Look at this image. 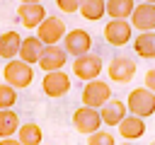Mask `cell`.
Here are the masks:
<instances>
[{
    "label": "cell",
    "mask_w": 155,
    "mask_h": 145,
    "mask_svg": "<svg viewBox=\"0 0 155 145\" xmlns=\"http://www.w3.org/2000/svg\"><path fill=\"white\" fill-rule=\"evenodd\" d=\"M41 138H44V130L39 123H22L17 128V143L19 145H41Z\"/></svg>",
    "instance_id": "ac0fdd59"
},
{
    "label": "cell",
    "mask_w": 155,
    "mask_h": 145,
    "mask_svg": "<svg viewBox=\"0 0 155 145\" xmlns=\"http://www.w3.org/2000/svg\"><path fill=\"white\" fill-rule=\"evenodd\" d=\"M19 128V114L15 109H0V140L12 138Z\"/></svg>",
    "instance_id": "44dd1931"
},
{
    "label": "cell",
    "mask_w": 155,
    "mask_h": 145,
    "mask_svg": "<svg viewBox=\"0 0 155 145\" xmlns=\"http://www.w3.org/2000/svg\"><path fill=\"white\" fill-rule=\"evenodd\" d=\"M126 104V111L136 118H148L155 114V92H148L145 87H136L128 92V99L124 102Z\"/></svg>",
    "instance_id": "6da1fadb"
},
{
    "label": "cell",
    "mask_w": 155,
    "mask_h": 145,
    "mask_svg": "<svg viewBox=\"0 0 155 145\" xmlns=\"http://www.w3.org/2000/svg\"><path fill=\"white\" fill-rule=\"evenodd\" d=\"M131 34H133V29H131L128 19H111L104 27V39L111 46H126L131 41Z\"/></svg>",
    "instance_id": "8fae6325"
},
{
    "label": "cell",
    "mask_w": 155,
    "mask_h": 145,
    "mask_svg": "<svg viewBox=\"0 0 155 145\" xmlns=\"http://www.w3.org/2000/svg\"><path fill=\"white\" fill-rule=\"evenodd\" d=\"M133 51H136V56H140L145 60H153L155 58V31L138 34L136 41H133Z\"/></svg>",
    "instance_id": "e0dca14e"
},
{
    "label": "cell",
    "mask_w": 155,
    "mask_h": 145,
    "mask_svg": "<svg viewBox=\"0 0 155 145\" xmlns=\"http://www.w3.org/2000/svg\"><path fill=\"white\" fill-rule=\"evenodd\" d=\"M70 123L78 133H85V135H92L99 130L102 121H99V111L97 109H87V106H78L70 116Z\"/></svg>",
    "instance_id": "52a82bcc"
},
{
    "label": "cell",
    "mask_w": 155,
    "mask_h": 145,
    "mask_svg": "<svg viewBox=\"0 0 155 145\" xmlns=\"http://www.w3.org/2000/svg\"><path fill=\"white\" fill-rule=\"evenodd\" d=\"M131 29H136V31H153L155 29V5H150V2H140V5H136L133 7V12H131Z\"/></svg>",
    "instance_id": "30bf717a"
},
{
    "label": "cell",
    "mask_w": 155,
    "mask_h": 145,
    "mask_svg": "<svg viewBox=\"0 0 155 145\" xmlns=\"http://www.w3.org/2000/svg\"><path fill=\"white\" fill-rule=\"evenodd\" d=\"M116 130H119V135H121L126 143H131V140H138V138L145 135V121H143V118H136V116H131V114H126V116L119 121Z\"/></svg>",
    "instance_id": "4fadbf2b"
},
{
    "label": "cell",
    "mask_w": 155,
    "mask_h": 145,
    "mask_svg": "<svg viewBox=\"0 0 155 145\" xmlns=\"http://www.w3.org/2000/svg\"><path fill=\"white\" fill-rule=\"evenodd\" d=\"M0 145H19V143H17L15 138H2V140H0Z\"/></svg>",
    "instance_id": "4316f807"
},
{
    "label": "cell",
    "mask_w": 155,
    "mask_h": 145,
    "mask_svg": "<svg viewBox=\"0 0 155 145\" xmlns=\"http://www.w3.org/2000/svg\"><path fill=\"white\" fill-rule=\"evenodd\" d=\"M133 7H136L133 0H104V12L111 19H126V17H131Z\"/></svg>",
    "instance_id": "ffe728a7"
},
{
    "label": "cell",
    "mask_w": 155,
    "mask_h": 145,
    "mask_svg": "<svg viewBox=\"0 0 155 145\" xmlns=\"http://www.w3.org/2000/svg\"><path fill=\"white\" fill-rule=\"evenodd\" d=\"M87 145H116V140H114V135H111V133L97 130V133L87 135Z\"/></svg>",
    "instance_id": "cb8c5ba5"
},
{
    "label": "cell",
    "mask_w": 155,
    "mask_h": 145,
    "mask_svg": "<svg viewBox=\"0 0 155 145\" xmlns=\"http://www.w3.org/2000/svg\"><path fill=\"white\" fill-rule=\"evenodd\" d=\"M78 10H80V14H82L85 19L97 22V19L104 17V0H82Z\"/></svg>",
    "instance_id": "7402d4cb"
},
{
    "label": "cell",
    "mask_w": 155,
    "mask_h": 145,
    "mask_svg": "<svg viewBox=\"0 0 155 145\" xmlns=\"http://www.w3.org/2000/svg\"><path fill=\"white\" fill-rule=\"evenodd\" d=\"M80 99H82V106L99 111V109L111 99V87H109V82H104V80H90V82H85Z\"/></svg>",
    "instance_id": "7a4b0ae2"
},
{
    "label": "cell",
    "mask_w": 155,
    "mask_h": 145,
    "mask_svg": "<svg viewBox=\"0 0 155 145\" xmlns=\"http://www.w3.org/2000/svg\"><path fill=\"white\" fill-rule=\"evenodd\" d=\"M2 75H5V85H10L12 89H24V87H29L31 80H34V70H31V65L22 63L19 58L7 60Z\"/></svg>",
    "instance_id": "3957f363"
},
{
    "label": "cell",
    "mask_w": 155,
    "mask_h": 145,
    "mask_svg": "<svg viewBox=\"0 0 155 145\" xmlns=\"http://www.w3.org/2000/svg\"><path fill=\"white\" fill-rule=\"evenodd\" d=\"M19 44H22V39H19V31L10 29V31L0 34V58H7V60H12V58L17 56V51H19Z\"/></svg>",
    "instance_id": "d6986e66"
},
{
    "label": "cell",
    "mask_w": 155,
    "mask_h": 145,
    "mask_svg": "<svg viewBox=\"0 0 155 145\" xmlns=\"http://www.w3.org/2000/svg\"><path fill=\"white\" fill-rule=\"evenodd\" d=\"M119 145H133V143H126V140H124V143H119Z\"/></svg>",
    "instance_id": "f1b7e54d"
},
{
    "label": "cell",
    "mask_w": 155,
    "mask_h": 145,
    "mask_svg": "<svg viewBox=\"0 0 155 145\" xmlns=\"http://www.w3.org/2000/svg\"><path fill=\"white\" fill-rule=\"evenodd\" d=\"M46 17V10L41 2H34V5H19L17 7V19L22 22V27L27 29H36Z\"/></svg>",
    "instance_id": "5bb4252c"
},
{
    "label": "cell",
    "mask_w": 155,
    "mask_h": 145,
    "mask_svg": "<svg viewBox=\"0 0 155 145\" xmlns=\"http://www.w3.org/2000/svg\"><path fill=\"white\" fill-rule=\"evenodd\" d=\"M136 68H138V63H136L133 56H114V58L109 60V65H107V75H109L111 82L126 85V82L133 80Z\"/></svg>",
    "instance_id": "277c9868"
},
{
    "label": "cell",
    "mask_w": 155,
    "mask_h": 145,
    "mask_svg": "<svg viewBox=\"0 0 155 145\" xmlns=\"http://www.w3.org/2000/svg\"><path fill=\"white\" fill-rule=\"evenodd\" d=\"M104 63H102V56L97 53H85V56H78L75 63H73V75H78V80H99V72H102Z\"/></svg>",
    "instance_id": "8992f818"
},
{
    "label": "cell",
    "mask_w": 155,
    "mask_h": 145,
    "mask_svg": "<svg viewBox=\"0 0 155 145\" xmlns=\"http://www.w3.org/2000/svg\"><path fill=\"white\" fill-rule=\"evenodd\" d=\"M126 114H128V111H126V104H124L121 99H114V97H111V99L99 109V121H102L104 126H114V128H116L119 121H121Z\"/></svg>",
    "instance_id": "9a60e30c"
},
{
    "label": "cell",
    "mask_w": 155,
    "mask_h": 145,
    "mask_svg": "<svg viewBox=\"0 0 155 145\" xmlns=\"http://www.w3.org/2000/svg\"><path fill=\"white\" fill-rule=\"evenodd\" d=\"M90 48H92V36H90V31H85V29H70V31H65V36H63V51L65 53H70V56H85V53H90Z\"/></svg>",
    "instance_id": "ba28073f"
},
{
    "label": "cell",
    "mask_w": 155,
    "mask_h": 145,
    "mask_svg": "<svg viewBox=\"0 0 155 145\" xmlns=\"http://www.w3.org/2000/svg\"><path fill=\"white\" fill-rule=\"evenodd\" d=\"M143 2H150V5H153V2H155V0H143Z\"/></svg>",
    "instance_id": "f546056e"
},
{
    "label": "cell",
    "mask_w": 155,
    "mask_h": 145,
    "mask_svg": "<svg viewBox=\"0 0 155 145\" xmlns=\"http://www.w3.org/2000/svg\"><path fill=\"white\" fill-rule=\"evenodd\" d=\"M150 145H155V143H150Z\"/></svg>",
    "instance_id": "4dcf8cb0"
},
{
    "label": "cell",
    "mask_w": 155,
    "mask_h": 145,
    "mask_svg": "<svg viewBox=\"0 0 155 145\" xmlns=\"http://www.w3.org/2000/svg\"><path fill=\"white\" fill-rule=\"evenodd\" d=\"M39 31H36V39L44 44V46H58V41L65 36V22L61 19V17H44V22L36 27Z\"/></svg>",
    "instance_id": "5b68a950"
},
{
    "label": "cell",
    "mask_w": 155,
    "mask_h": 145,
    "mask_svg": "<svg viewBox=\"0 0 155 145\" xmlns=\"http://www.w3.org/2000/svg\"><path fill=\"white\" fill-rule=\"evenodd\" d=\"M41 48H44V44H41L36 36H24V39H22V44H19L17 56H19V60H22V63L34 65V63L39 60V56H41Z\"/></svg>",
    "instance_id": "2e32d148"
},
{
    "label": "cell",
    "mask_w": 155,
    "mask_h": 145,
    "mask_svg": "<svg viewBox=\"0 0 155 145\" xmlns=\"http://www.w3.org/2000/svg\"><path fill=\"white\" fill-rule=\"evenodd\" d=\"M41 145H44V143H41Z\"/></svg>",
    "instance_id": "1f68e13d"
},
{
    "label": "cell",
    "mask_w": 155,
    "mask_h": 145,
    "mask_svg": "<svg viewBox=\"0 0 155 145\" xmlns=\"http://www.w3.org/2000/svg\"><path fill=\"white\" fill-rule=\"evenodd\" d=\"M145 89L148 92H155V70L153 68L145 72Z\"/></svg>",
    "instance_id": "484cf974"
},
{
    "label": "cell",
    "mask_w": 155,
    "mask_h": 145,
    "mask_svg": "<svg viewBox=\"0 0 155 145\" xmlns=\"http://www.w3.org/2000/svg\"><path fill=\"white\" fill-rule=\"evenodd\" d=\"M70 77L63 72V70H53V72H46L44 80H41V89L46 97L51 99H58V97H65L70 92Z\"/></svg>",
    "instance_id": "9c48e42d"
},
{
    "label": "cell",
    "mask_w": 155,
    "mask_h": 145,
    "mask_svg": "<svg viewBox=\"0 0 155 145\" xmlns=\"http://www.w3.org/2000/svg\"><path fill=\"white\" fill-rule=\"evenodd\" d=\"M15 104H17V89L0 82V109H12Z\"/></svg>",
    "instance_id": "603a6c76"
},
{
    "label": "cell",
    "mask_w": 155,
    "mask_h": 145,
    "mask_svg": "<svg viewBox=\"0 0 155 145\" xmlns=\"http://www.w3.org/2000/svg\"><path fill=\"white\" fill-rule=\"evenodd\" d=\"M80 2H82V0H56V7H58L61 12H65V14H73V12H78Z\"/></svg>",
    "instance_id": "d4e9b609"
},
{
    "label": "cell",
    "mask_w": 155,
    "mask_h": 145,
    "mask_svg": "<svg viewBox=\"0 0 155 145\" xmlns=\"http://www.w3.org/2000/svg\"><path fill=\"white\" fill-rule=\"evenodd\" d=\"M39 68L44 72H53V70H63V65L68 63V53L61 46H44L41 56H39Z\"/></svg>",
    "instance_id": "7c38bea8"
},
{
    "label": "cell",
    "mask_w": 155,
    "mask_h": 145,
    "mask_svg": "<svg viewBox=\"0 0 155 145\" xmlns=\"http://www.w3.org/2000/svg\"><path fill=\"white\" fill-rule=\"evenodd\" d=\"M34 2H41V0H19V5H34Z\"/></svg>",
    "instance_id": "83f0119b"
}]
</instances>
